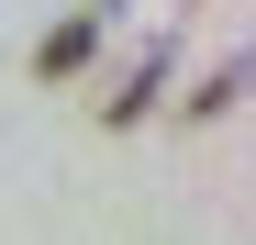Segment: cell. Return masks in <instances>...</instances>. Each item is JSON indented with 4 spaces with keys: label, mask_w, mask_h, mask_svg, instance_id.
Returning a JSON list of instances; mask_svg holds the SVG:
<instances>
[{
    "label": "cell",
    "mask_w": 256,
    "mask_h": 245,
    "mask_svg": "<svg viewBox=\"0 0 256 245\" xmlns=\"http://www.w3.org/2000/svg\"><path fill=\"white\" fill-rule=\"evenodd\" d=\"M167 67H178V34H156V45H145L134 67H122L112 90L90 100V112H100V122H145V112H156V90H167Z\"/></svg>",
    "instance_id": "1"
},
{
    "label": "cell",
    "mask_w": 256,
    "mask_h": 245,
    "mask_svg": "<svg viewBox=\"0 0 256 245\" xmlns=\"http://www.w3.org/2000/svg\"><path fill=\"white\" fill-rule=\"evenodd\" d=\"M245 90H256V45H234V56H223V67H212V78H200V90L178 100V112H190V122H223V112H234Z\"/></svg>",
    "instance_id": "2"
},
{
    "label": "cell",
    "mask_w": 256,
    "mask_h": 245,
    "mask_svg": "<svg viewBox=\"0 0 256 245\" xmlns=\"http://www.w3.org/2000/svg\"><path fill=\"white\" fill-rule=\"evenodd\" d=\"M90 56H100V12H67V22L45 34V56H34V67H45V78H78Z\"/></svg>",
    "instance_id": "3"
}]
</instances>
